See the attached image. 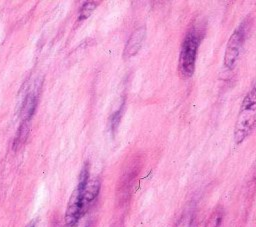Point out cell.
Segmentation results:
<instances>
[{
	"mask_svg": "<svg viewBox=\"0 0 256 227\" xmlns=\"http://www.w3.org/2000/svg\"><path fill=\"white\" fill-rule=\"evenodd\" d=\"M256 91L255 87L248 92L245 96L238 120L235 126L234 139L236 143H241L252 131L255 124V111H256Z\"/></svg>",
	"mask_w": 256,
	"mask_h": 227,
	"instance_id": "obj_1",
	"label": "cell"
},
{
	"mask_svg": "<svg viewBox=\"0 0 256 227\" xmlns=\"http://www.w3.org/2000/svg\"><path fill=\"white\" fill-rule=\"evenodd\" d=\"M199 47V37L194 31H190L184 38L179 56V71L185 78L193 75L197 50Z\"/></svg>",
	"mask_w": 256,
	"mask_h": 227,
	"instance_id": "obj_2",
	"label": "cell"
},
{
	"mask_svg": "<svg viewBox=\"0 0 256 227\" xmlns=\"http://www.w3.org/2000/svg\"><path fill=\"white\" fill-rule=\"evenodd\" d=\"M244 39H245V27H244V23H242L234 30V32L232 33V35L228 40L227 48L224 56V65L226 68L232 69L235 66L237 59L240 55V51H241Z\"/></svg>",
	"mask_w": 256,
	"mask_h": 227,
	"instance_id": "obj_3",
	"label": "cell"
},
{
	"mask_svg": "<svg viewBox=\"0 0 256 227\" xmlns=\"http://www.w3.org/2000/svg\"><path fill=\"white\" fill-rule=\"evenodd\" d=\"M83 190L84 189L77 187L70 197L67 210H66V215H65V222L68 226H71V227L75 226L80 216L83 213V203H82Z\"/></svg>",
	"mask_w": 256,
	"mask_h": 227,
	"instance_id": "obj_4",
	"label": "cell"
},
{
	"mask_svg": "<svg viewBox=\"0 0 256 227\" xmlns=\"http://www.w3.org/2000/svg\"><path fill=\"white\" fill-rule=\"evenodd\" d=\"M145 38V28L144 27H140L138 29H136L130 36V38L128 39L126 46L124 48V58H130L133 55H135L138 50L141 47V44L143 42Z\"/></svg>",
	"mask_w": 256,
	"mask_h": 227,
	"instance_id": "obj_5",
	"label": "cell"
},
{
	"mask_svg": "<svg viewBox=\"0 0 256 227\" xmlns=\"http://www.w3.org/2000/svg\"><path fill=\"white\" fill-rule=\"evenodd\" d=\"M99 190H100V182L98 179L88 180L82 194L83 211H84V208L97 197Z\"/></svg>",
	"mask_w": 256,
	"mask_h": 227,
	"instance_id": "obj_6",
	"label": "cell"
},
{
	"mask_svg": "<svg viewBox=\"0 0 256 227\" xmlns=\"http://www.w3.org/2000/svg\"><path fill=\"white\" fill-rule=\"evenodd\" d=\"M36 104H37V97L36 95L31 92L29 93L26 98L24 99L23 102V106H22V112L21 115L23 117V121L28 122V120L32 117L35 108H36Z\"/></svg>",
	"mask_w": 256,
	"mask_h": 227,
	"instance_id": "obj_7",
	"label": "cell"
},
{
	"mask_svg": "<svg viewBox=\"0 0 256 227\" xmlns=\"http://www.w3.org/2000/svg\"><path fill=\"white\" fill-rule=\"evenodd\" d=\"M28 133H29L28 122L23 121L22 124L20 125V127H19V129H18V131H17L16 137H15V139H14V144H13L14 149H17V148L21 147V145L26 141L27 136H28Z\"/></svg>",
	"mask_w": 256,
	"mask_h": 227,
	"instance_id": "obj_8",
	"label": "cell"
},
{
	"mask_svg": "<svg viewBox=\"0 0 256 227\" xmlns=\"http://www.w3.org/2000/svg\"><path fill=\"white\" fill-rule=\"evenodd\" d=\"M96 7H97L96 2H93V1L85 2L81 7L80 14H79V17H78V21H82V20L88 18L91 15V13L96 9Z\"/></svg>",
	"mask_w": 256,
	"mask_h": 227,
	"instance_id": "obj_9",
	"label": "cell"
},
{
	"mask_svg": "<svg viewBox=\"0 0 256 227\" xmlns=\"http://www.w3.org/2000/svg\"><path fill=\"white\" fill-rule=\"evenodd\" d=\"M120 119H121V109L115 111L110 117V127H111L112 133H114L116 131V129L119 125Z\"/></svg>",
	"mask_w": 256,
	"mask_h": 227,
	"instance_id": "obj_10",
	"label": "cell"
},
{
	"mask_svg": "<svg viewBox=\"0 0 256 227\" xmlns=\"http://www.w3.org/2000/svg\"><path fill=\"white\" fill-rule=\"evenodd\" d=\"M221 218H222V214L219 211H216L211 218L209 219L206 227H219L220 222H221Z\"/></svg>",
	"mask_w": 256,
	"mask_h": 227,
	"instance_id": "obj_11",
	"label": "cell"
},
{
	"mask_svg": "<svg viewBox=\"0 0 256 227\" xmlns=\"http://www.w3.org/2000/svg\"><path fill=\"white\" fill-rule=\"evenodd\" d=\"M26 227H35V223H34V222H31V223L28 224Z\"/></svg>",
	"mask_w": 256,
	"mask_h": 227,
	"instance_id": "obj_12",
	"label": "cell"
}]
</instances>
